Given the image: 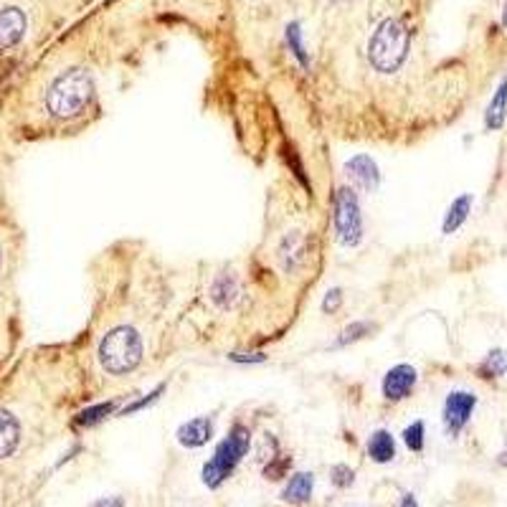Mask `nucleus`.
<instances>
[{"label":"nucleus","instance_id":"nucleus-27","mask_svg":"<svg viewBox=\"0 0 507 507\" xmlns=\"http://www.w3.org/2000/svg\"><path fill=\"white\" fill-rule=\"evenodd\" d=\"M234 363H264V353H254V356H246V353H231Z\"/></svg>","mask_w":507,"mask_h":507},{"label":"nucleus","instance_id":"nucleus-8","mask_svg":"<svg viewBox=\"0 0 507 507\" xmlns=\"http://www.w3.org/2000/svg\"><path fill=\"white\" fill-rule=\"evenodd\" d=\"M416 380H419L416 368L409 365V363H398V365H394L383 376V386H380L383 398L386 401H403V398H409L413 388H416Z\"/></svg>","mask_w":507,"mask_h":507},{"label":"nucleus","instance_id":"nucleus-13","mask_svg":"<svg viewBox=\"0 0 507 507\" xmlns=\"http://www.w3.org/2000/svg\"><path fill=\"white\" fill-rule=\"evenodd\" d=\"M474 373L477 378H482V380H488V383H497V380H503L507 376V350L505 348H492L488 350L482 360L477 363V368H474Z\"/></svg>","mask_w":507,"mask_h":507},{"label":"nucleus","instance_id":"nucleus-17","mask_svg":"<svg viewBox=\"0 0 507 507\" xmlns=\"http://www.w3.org/2000/svg\"><path fill=\"white\" fill-rule=\"evenodd\" d=\"M368 457H371L376 465H388V462H394L396 442L394 436H391V432L378 429V432L371 434V439H368Z\"/></svg>","mask_w":507,"mask_h":507},{"label":"nucleus","instance_id":"nucleus-3","mask_svg":"<svg viewBox=\"0 0 507 507\" xmlns=\"http://www.w3.org/2000/svg\"><path fill=\"white\" fill-rule=\"evenodd\" d=\"M249 447H251V432L246 429L244 424H234L228 436L216 447L213 457L204 465V472H201L204 485L211 489L221 488L226 480L234 474V470L242 465Z\"/></svg>","mask_w":507,"mask_h":507},{"label":"nucleus","instance_id":"nucleus-28","mask_svg":"<svg viewBox=\"0 0 507 507\" xmlns=\"http://www.w3.org/2000/svg\"><path fill=\"white\" fill-rule=\"evenodd\" d=\"M92 507H125V503H122V497H102Z\"/></svg>","mask_w":507,"mask_h":507},{"label":"nucleus","instance_id":"nucleus-30","mask_svg":"<svg viewBox=\"0 0 507 507\" xmlns=\"http://www.w3.org/2000/svg\"><path fill=\"white\" fill-rule=\"evenodd\" d=\"M401 507H419V503H416V497H413L411 492H406V495H403V500H401Z\"/></svg>","mask_w":507,"mask_h":507},{"label":"nucleus","instance_id":"nucleus-24","mask_svg":"<svg viewBox=\"0 0 507 507\" xmlns=\"http://www.w3.org/2000/svg\"><path fill=\"white\" fill-rule=\"evenodd\" d=\"M330 480H333V485L338 489H345L356 482V472L350 470L348 465H335V467L330 470Z\"/></svg>","mask_w":507,"mask_h":507},{"label":"nucleus","instance_id":"nucleus-12","mask_svg":"<svg viewBox=\"0 0 507 507\" xmlns=\"http://www.w3.org/2000/svg\"><path fill=\"white\" fill-rule=\"evenodd\" d=\"M242 300V287H239V280L234 274H221L216 277L213 284H211V302L219 307V310H234L236 302Z\"/></svg>","mask_w":507,"mask_h":507},{"label":"nucleus","instance_id":"nucleus-31","mask_svg":"<svg viewBox=\"0 0 507 507\" xmlns=\"http://www.w3.org/2000/svg\"><path fill=\"white\" fill-rule=\"evenodd\" d=\"M500 23H503V28L507 31V0L503 3V11H500Z\"/></svg>","mask_w":507,"mask_h":507},{"label":"nucleus","instance_id":"nucleus-14","mask_svg":"<svg viewBox=\"0 0 507 507\" xmlns=\"http://www.w3.org/2000/svg\"><path fill=\"white\" fill-rule=\"evenodd\" d=\"M472 206H474V196L472 193H462V196H457L454 201H451V206L447 208V213H444V221H442V234H457L462 226L467 224V219H470Z\"/></svg>","mask_w":507,"mask_h":507},{"label":"nucleus","instance_id":"nucleus-7","mask_svg":"<svg viewBox=\"0 0 507 507\" xmlns=\"http://www.w3.org/2000/svg\"><path fill=\"white\" fill-rule=\"evenodd\" d=\"M19 342V312H16V300L0 295V376L5 373L13 348Z\"/></svg>","mask_w":507,"mask_h":507},{"label":"nucleus","instance_id":"nucleus-1","mask_svg":"<svg viewBox=\"0 0 507 507\" xmlns=\"http://www.w3.org/2000/svg\"><path fill=\"white\" fill-rule=\"evenodd\" d=\"M142 338L134 327L117 325L96 342V363L110 376H127L142 363Z\"/></svg>","mask_w":507,"mask_h":507},{"label":"nucleus","instance_id":"nucleus-11","mask_svg":"<svg viewBox=\"0 0 507 507\" xmlns=\"http://www.w3.org/2000/svg\"><path fill=\"white\" fill-rule=\"evenodd\" d=\"M482 125L488 132H500L507 125V74L500 79L495 95L489 99L485 117H482Z\"/></svg>","mask_w":507,"mask_h":507},{"label":"nucleus","instance_id":"nucleus-22","mask_svg":"<svg viewBox=\"0 0 507 507\" xmlns=\"http://www.w3.org/2000/svg\"><path fill=\"white\" fill-rule=\"evenodd\" d=\"M289 467H292V459H289V457H284V454H277V457H272V459H269V465L264 467V477L277 482V480L287 477Z\"/></svg>","mask_w":507,"mask_h":507},{"label":"nucleus","instance_id":"nucleus-2","mask_svg":"<svg viewBox=\"0 0 507 507\" xmlns=\"http://www.w3.org/2000/svg\"><path fill=\"white\" fill-rule=\"evenodd\" d=\"M411 49V34L409 26L401 19H386L376 28L368 43V61L378 74H396Z\"/></svg>","mask_w":507,"mask_h":507},{"label":"nucleus","instance_id":"nucleus-18","mask_svg":"<svg viewBox=\"0 0 507 507\" xmlns=\"http://www.w3.org/2000/svg\"><path fill=\"white\" fill-rule=\"evenodd\" d=\"M11 148H13V142L0 122V208L8 206V178H11V168H13Z\"/></svg>","mask_w":507,"mask_h":507},{"label":"nucleus","instance_id":"nucleus-15","mask_svg":"<svg viewBox=\"0 0 507 507\" xmlns=\"http://www.w3.org/2000/svg\"><path fill=\"white\" fill-rule=\"evenodd\" d=\"M304 251H307V244H304V236L300 231H292L289 236H284V242L280 244V262H282L284 272H297L302 264H304Z\"/></svg>","mask_w":507,"mask_h":507},{"label":"nucleus","instance_id":"nucleus-6","mask_svg":"<svg viewBox=\"0 0 507 507\" xmlns=\"http://www.w3.org/2000/svg\"><path fill=\"white\" fill-rule=\"evenodd\" d=\"M480 398L474 391L467 388H457L444 398V409H442V421H444V432L449 436H459L467 429V424L472 421V416L477 411Z\"/></svg>","mask_w":507,"mask_h":507},{"label":"nucleus","instance_id":"nucleus-16","mask_svg":"<svg viewBox=\"0 0 507 507\" xmlns=\"http://www.w3.org/2000/svg\"><path fill=\"white\" fill-rule=\"evenodd\" d=\"M312 489H315V477L310 472H297L287 488L282 489V500L289 505H302V503H310L312 497Z\"/></svg>","mask_w":507,"mask_h":507},{"label":"nucleus","instance_id":"nucleus-25","mask_svg":"<svg viewBox=\"0 0 507 507\" xmlns=\"http://www.w3.org/2000/svg\"><path fill=\"white\" fill-rule=\"evenodd\" d=\"M340 304H342V289H330L327 295H325V300H322V312H327V315H333V312H338Z\"/></svg>","mask_w":507,"mask_h":507},{"label":"nucleus","instance_id":"nucleus-4","mask_svg":"<svg viewBox=\"0 0 507 507\" xmlns=\"http://www.w3.org/2000/svg\"><path fill=\"white\" fill-rule=\"evenodd\" d=\"M31 38V13L26 5L5 0L0 3V54L13 57Z\"/></svg>","mask_w":507,"mask_h":507},{"label":"nucleus","instance_id":"nucleus-26","mask_svg":"<svg viewBox=\"0 0 507 507\" xmlns=\"http://www.w3.org/2000/svg\"><path fill=\"white\" fill-rule=\"evenodd\" d=\"M287 38H289V46H292L295 57L300 58L302 64H307V57H304V46H302L300 31H297V26H292V28H289V34H287Z\"/></svg>","mask_w":507,"mask_h":507},{"label":"nucleus","instance_id":"nucleus-9","mask_svg":"<svg viewBox=\"0 0 507 507\" xmlns=\"http://www.w3.org/2000/svg\"><path fill=\"white\" fill-rule=\"evenodd\" d=\"M345 175L350 181V186L363 193H373L380 183V173L378 165L373 163V157L368 155H356L345 163Z\"/></svg>","mask_w":507,"mask_h":507},{"label":"nucleus","instance_id":"nucleus-10","mask_svg":"<svg viewBox=\"0 0 507 507\" xmlns=\"http://www.w3.org/2000/svg\"><path fill=\"white\" fill-rule=\"evenodd\" d=\"M211 436H213V419H211V416L190 419V421H186V424L178 429V434H175L178 444L186 447V449H198V447H204V444L211 442Z\"/></svg>","mask_w":507,"mask_h":507},{"label":"nucleus","instance_id":"nucleus-23","mask_svg":"<svg viewBox=\"0 0 507 507\" xmlns=\"http://www.w3.org/2000/svg\"><path fill=\"white\" fill-rule=\"evenodd\" d=\"M165 388H168V386H165V383H160V386H157L155 391H150V394L145 396V398H140V401H134V403H130V406H125V409L119 411V416H130V413H134V411H142L145 406H150V403H155V401H157L160 396L165 394Z\"/></svg>","mask_w":507,"mask_h":507},{"label":"nucleus","instance_id":"nucleus-29","mask_svg":"<svg viewBox=\"0 0 507 507\" xmlns=\"http://www.w3.org/2000/svg\"><path fill=\"white\" fill-rule=\"evenodd\" d=\"M497 465L507 470V436H505V444H503V449H500V454H497Z\"/></svg>","mask_w":507,"mask_h":507},{"label":"nucleus","instance_id":"nucleus-20","mask_svg":"<svg viewBox=\"0 0 507 507\" xmlns=\"http://www.w3.org/2000/svg\"><path fill=\"white\" fill-rule=\"evenodd\" d=\"M371 333H373V325H371V322H363V319L350 322L348 327H342V333H340L338 338H335L333 348H345V345L357 342V340H363L365 335H371Z\"/></svg>","mask_w":507,"mask_h":507},{"label":"nucleus","instance_id":"nucleus-32","mask_svg":"<svg viewBox=\"0 0 507 507\" xmlns=\"http://www.w3.org/2000/svg\"><path fill=\"white\" fill-rule=\"evenodd\" d=\"M330 3H345V0H330Z\"/></svg>","mask_w":507,"mask_h":507},{"label":"nucleus","instance_id":"nucleus-5","mask_svg":"<svg viewBox=\"0 0 507 507\" xmlns=\"http://www.w3.org/2000/svg\"><path fill=\"white\" fill-rule=\"evenodd\" d=\"M335 234L345 249H356L363 242V213L350 186H342L335 196Z\"/></svg>","mask_w":507,"mask_h":507},{"label":"nucleus","instance_id":"nucleus-19","mask_svg":"<svg viewBox=\"0 0 507 507\" xmlns=\"http://www.w3.org/2000/svg\"><path fill=\"white\" fill-rule=\"evenodd\" d=\"M114 409H117L114 401L96 403V406H89V409H81V411L74 416V426H95V424H99L102 419H107Z\"/></svg>","mask_w":507,"mask_h":507},{"label":"nucleus","instance_id":"nucleus-21","mask_svg":"<svg viewBox=\"0 0 507 507\" xmlns=\"http://www.w3.org/2000/svg\"><path fill=\"white\" fill-rule=\"evenodd\" d=\"M403 444L411 451H424V444H426V426L424 421H413L411 426L403 429Z\"/></svg>","mask_w":507,"mask_h":507}]
</instances>
